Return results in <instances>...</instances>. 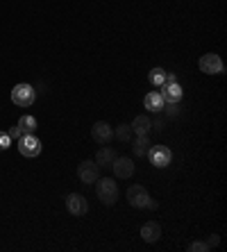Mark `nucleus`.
I'll list each match as a JSON object with an SVG mask.
<instances>
[{"mask_svg":"<svg viewBox=\"0 0 227 252\" xmlns=\"http://www.w3.org/2000/svg\"><path fill=\"white\" fill-rule=\"evenodd\" d=\"M128 202L132 207H139V209H157V205L150 200L148 191L141 187V184H132V187L128 189Z\"/></svg>","mask_w":227,"mask_h":252,"instance_id":"1","label":"nucleus"},{"mask_svg":"<svg viewBox=\"0 0 227 252\" xmlns=\"http://www.w3.org/2000/svg\"><path fill=\"white\" fill-rule=\"evenodd\" d=\"M96 193H98V200L102 202V205L111 207L118 200V187H116V182H114V180L105 177V180H100V182H98Z\"/></svg>","mask_w":227,"mask_h":252,"instance_id":"2","label":"nucleus"},{"mask_svg":"<svg viewBox=\"0 0 227 252\" xmlns=\"http://www.w3.org/2000/svg\"><path fill=\"white\" fill-rule=\"evenodd\" d=\"M159 89H162L163 102H180L182 100V87L177 84L173 73H166V80H163V84Z\"/></svg>","mask_w":227,"mask_h":252,"instance_id":"3","label":"nucleus"},{"mask_svg":"<svg viewBox=\"0 0 227 252\" xmlns=\"http://www.w3.org/2000/svg\"><path fill=\"white\" fill-rule=\"evenodd\" d=\"M36 100V94L34 89H32V84H16V87L12 89V102L18 107H30L32 102Z\"/></svg>","mask_w":227,"mask_h":252,"instance_id":"4","label":"nucleus"},{"mask_svg":"<svg viewBox=\"0 0 227 252\" xmlns=\"http://www.w3.org/2000/svg\"><path fill=\"white\" fill-rule=\"evenodd\" d=\"M198 66H200V70L202 73H207V75H221L223 73V59L218 57L216 53H207V55H202L200 57V62H198Z\"/></svg>","mask_w":227,"mask_h":252,"instance_id":"5","label":"nucleus"},{"mask_svg":"<svg viewBox=\"0 0 227 252\" xmlns=\"http://www.w3.org/2000/svg\"><path fill=\"white\" fill-rule=\"evenodd\" d=\"M18 153L23 157H36L41 155V141L34 134H23L18 139Z\"/></svg>","mask_w":227,"mask_h":252,"instance_id":"6","label":"nucleus"},{"mask_svg":"<svg viewBox=\"0 0 227 252\" xmlns=\"http://www.w3.org/2000/svg\"><path fill=\"white\" fill-rule=\"evenodd\" d=\"M148 157H150V164L157 166V168H166L173 159V153H170L166 146H152L148 150Z\"/></svg>","mask_w":227,"mask_h":252,"instance_id":"7","label":"nucleus"},{"mask_svg":"<svg viewBox=\"0 0 227 252\" xmlns=\"http://www.w3.org/2000/svg\"><path fill=\"white\" fill-rule=\"evenodd\" d=\"M98 175H100V168L96 161H82V164L77 166V177H80L82 184L98 182Z\"/></svg>","mask_w":227,"mask_h":252,"instance_id":"8","label":"nucleus"},{"mask_svg":"<svg viewBox=\"0 0 227 252\" xmlns=\"http://www.w3.org/2000/svg\"><path fill=\"white\" fill-rule=\"evenodd\" d=\"M66 209H68V214H73V216H84L89 211V202L84 195L70 193L68 198H66Z\"/></svg>","mask_w":227,"mask_h":252,"instance_id":"9","label":"nucleus"},{"mask_svg":"<svg viewBox=\"0 0 227 252\" xmlns=\"http://www.w3.org/2000/svg\"><path fill=\"white\" fill-rule=\"evenodd\" d=\"M91 136H94L96 143H100V146H107L111 141V136H114V129L109 127V123H105V121H98V123L91 127Z\"/></svg>","mask_w":227,"mask_h":252,"instance_id":"10","label":"nucleus"},{"mask_svg":"<svg viewBox=\"0 0 227 252\" xmlns=\"http://www.w3.org/2000/svg\"><path fill=\"white\" fill-rule=\"evenodd\" d=\"M114 173H116V177H123V180H130V177L134 175V164L130 157H116L114 159Z\"/></svg>","mask_w":227,"mask_h":252,"instance_id":"11","label":"nucleus"},{"mask_svg":"<svg viewBox=\"0 0 227 252\" xmlns=\"http://www.w3.org/2000/svg\"><path fill=\"white\" fill-rule=\"evenodd\" d=\"M141 236H143L146 243H155V241L162 236V227H159L157 220H148V223L141 227Z\"/></svg>","mask_w":227,"mask_h":252,"instance_id":"12","label":"nucleus"},{"mask_svg":"<svg viewBox=\"0 0 227 252\" xmlns=\"http://www.w3.org/2000/svg\"><path fill=\"white\" fill-rule=\"evenodd\" d=\"M143 105H146L148 112H162L166 102H163V98H162L159 91H150V94L143 98Z\"/></svg>","mask_w":227,"mask_h":252,"instance_id":"13","label":"nucleus"},{"mask_svg":"<svg viewBox=\"0 0 227 252\" xmlns=\"http://www.w3.org/2000/svg\"><path fill=\"white\" fill-rule=\"evenodd\" d=\"M130 127H132V132L136 136H148V132H150V127H152V123H150V118L148 116H136L132 121V125H130Z\"/></svg>","mask_w":227,"mask_h":252,"instance_id":"14","label":"nucleus"},{"mask_svg":"<svg viewBox=\"0 0 227 252\" xmlns=\"http://www.w3.org/2000/svg\"><path fill=\"white\" fill-rule=\"evenodd\" d=\"M16 125L21 127V132H23V134H34V129H36V118H34V116H21Z\"/></svg>","mask_w":227,"mask_h":252,"instance_id":"15","label":"nucleus"},{"mask_svg":"<svg viewBox=\"0 0 227 252\" xmlns=\"http://www.w3.org/2000/svg\"><path fill=\"white\" fill-rule=\"evenodd\" d=\"M114 159H116V153H114V150H109V148H105V150H100V153H98L96 164H98V166H107V164H114Z\"/></svg>","mask_w":227,"mask_h":252,"instance_id":"16","label":"nucleus"},{"mask_svg":"<svg viewBox=\"0 0 227 252\" xmlns=\"http://www.w3.org/2000/svg\"><path fill=\"white\" fill-rule=\"evenodd\" d=\"M148 146H150V141H148V136H136V141H134V155H139V157H143V155L148 153Z\"/></svg>","mask_w":227,"mask_h":252,"instance_id":"17","label":"nucleus"},{"mask_svg":"<svg viewBox=\"0 0 227 252\" xmlns=\"http://www.w3.org/2000/svg\"><path fill=\"white\" fill-rule=\"evenodd\" d=\"M148 80H150L152 87H162L163 80H166V70L163 68H152L150 75H148Z\"/></svg>","mask_w":227,"mask_h":252,"instance_id":"18","label":"nucleus"},{"mask_svg":"<svg viewBox=\"0 0 227 252\" xmlns=\"http://www.w3.org/2000/svg\"><path fill=\"white\" fill-rule=\"evenodd\" d=\"M116 136L123 141V143H128L130 136H132V127H130V125H125V123H121L116 127Z\"/></svg>","mask_w":227,"mask_h":252,"instance_id":"19","label":"nucleus"},{"mask_svg":"<svg viewBox=\"0 0 227 252\" xmlns=\"http://www.w3.org/2000/svg\"><path fill=\"white\" fill-rule=\"evenodd\" d=\"M9 146H12V136L7 132H0V150H7Z\"/></svg>","mask_w":227,"mask_h":252,"instance_id":"20","label":"nucleus"},{"mask_svg":"<svg viewBox=\"0 0 227 252\" xmlns=\"http://www.w3.org/2000/svg\"><path fill=\"white\" fill-rule=\"evenodd\" d=\"M189 250H191V252H207V250H209V246H207V243L195 241V243H191V246H189Z\"/></svg>","mask_w":227,"mask_h":252,"instance_id":"21","label":"nucleus"},{"mask_svg":"<svg viewBox=\"0 0 227 252\" xmlns=\"http://www.w3.org/2000/svg\"><path fill=\"white\" fill-rule=\"evenodd\" d=\"M7 134L12 136V139H21V136H23V132H21V127L16 125V127H9V132H7Z\"/></svg>","mask_w":227,"mask_h":252,"instance_id":"22","label":"nucleus"},{"mask_svg":"<svg viewBox=\"0 0 227 252\" xmlns=\"http://www.w3.org/2000/svg\"><path fill=\"white\" fill-rule=\"evenodd\" d=\"M207 246H209V248H211V246H218V236H216V234L211 236V241H209V243H207Z\"/></svg>","mask_w":227,"mask_h":252,"instance_id":"23","label":"nucleus"}]
</instances>
